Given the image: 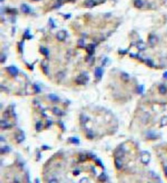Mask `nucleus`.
<instances>
[{
	"mask_svg": "<svg viewBox=\"0 0 167 183\" xmlns=\"http://www.w3.org/2000/svg\"><path fill=\"white\" fill-rule=\"evenodd\" d=\"M105 0H86L84 2L85 7L88 8H91L96 5H98L100 3H102Z\"/></svg>",
	"mask_w": 167,
	"mask_h": 183,
	"instance_id": "1",
	"label": "nucleus"
},
{
	"mask_svg": "<svg viewBox=\"0 0 167 183\" xmlns=\"http://www.w3.org/2000/svg\"><path fill=\"white\" fill-rule=\"evenodd\" d=\"M141 160H142V163L147 164L150 162V154L147 152H144L142 154V156H141Z\"/></svg>",
	"mask_w": 167,
	"mask_h": 183,
	"instance_id": "2",
	"label": "nucleus"
},
{
	"mask_svg": "<svg viewBox=\"0 0 167 183\" xmlns=\"http://www.w3.org/2000/svg\"><path fill=\"white\" fill-rule=\"evenodd\" d=\"M158 41V39L155 35H151L150 37V43L152 45H155Z\"/></svg>",
	"mask_w": 167,
	"mask_h": 183,
	"instance_id": "3",
	"label": "nucleus"
},
{
	"mask_svg": "<svg viewBox=\"0 0 167 183\" xmlns=\"http://www.w3.org/2000/svg\"><path fill=\"white\" fill-rule=\"evenodd\" d=\"M159 93H161V95H165V94H166V93H167V89L165 85H161L159 86Z\"/></svg>",
	"mask_w": 167,
	"mask_h": 183,
	"instance_id": "4",
	"label": "nucleus"
},
{
	"mask_svg": "<svg viewBox=\"0 0 167 183\" xmlns=\"http://www.w3.org/2000/svg\"><path fill=\"white\" fill-rule=\"evenodd\" d=\"M116 168L118 169H120L122 167V162L121 160V159L120 158H116Z\"/></svg>",
	"mask_w": 167,
	"mask_h": 183,
	"instance_id": "5",
	"label": "nucleus"
},
{
	"mask_svg": "<svg viewBox=\"0 0 167 183\" xmlns=\"http://www.w3.org/2000/svg\"><path fill=\"white\" fill-rule=\"evenodd\" d=\"M135 6L137 8H141L143 6V2L142 0H135Z\"/></svg>",
	"mask_w": 167,
	"mask_h": 183,
	"instance_id": "6",
	"label": "nucleus"
},
{
	"mask_svg": "<svg viewBox=\"0 0 167 183\" xmlns=\"http://www.w3.org/2000/svg\"><path fill=\"white\" fill-rule=\"evenodd\" d=\"M167 125V116L162 117L161 120V126H165Z\"/></svg>",
	"mask_w": 167,
	"mask_h": 183,
	"instance_id": "7",
	"label": "nucleus"
},
{
	"mask_svg": "<svg viewBox=\"0 0 167 183\" xmlns=\"http://www.w3.org/2000/svg\"><path fill=\"white\" fill-rule=\"evenodd\" d=\"M22 10L24 13H28L30 12V8L26 5H22Z\"/></svg>",
	"mask_w": 167,
	"mask_h": 183,
	"instance_id": "8",
	"label": "nucleus"
},
{
	"mask_svg": "<svg viewBox=\"0 0 167 183\" xmlns=\"http://www.w3.org/2000/svg\"><path fill=\"white\" fill-rule=\"evenodd\" d=\"M99 180L101 182H104L106 180V175H105V173H102L101 175L99 177Z\"/></svg>",
	"mask_w": 167,
	"mask_h": 183,
	"instance_id": "9",
	"label": "nucleus"
},
{
	"mask_svg": "<svg viewBox=\"0 0 167 183\" xmlns=\"http://www.w3.org/2000/svg\"><path fill=\"white\" fill-rule=\"evenodd\" d=\"M138 48H139L140 50H144L145 48H146V46L144 43H140V44H138Z\"/></svg>",
	"mask_w": 167,
	"mask_h": 183,
	"instance_id": "10",
	"label": "nucleus"
},
{
	"mask_svg": "<svg viewBox=\"0 0 167 183\" xmlns=\"http://www.w3.org/2000/svg\"><path fill=\"white\" fill-rule=\"evenodd\" d=\"M80 183H89L88 179L86 178H83L81 181H80Z\"/></svg>",
	"mask_w": 167,
	"mask_h": 183,
	"instance_id": "11",
	"label": "nucleus"
},
{
	"mask_svg": "<svg viewBox=\"0 0 167 183\" xmlns=\"http://www.w3.org/2000/svg\"><path fill=\"white\" fill-rule=\"evenodd\" d=\"M49 183H58L57 181L56 180V179H53V180H51V181L49 182Z\"/></svg>",
	"mask_w": 167,
	"mask_h": 183,
	"instance_id": "12",
	"label": "nucleus"
},
{
	"mask_svg": "<svg viewBox=\"0 0 167 183\" xmlns=\"http://www.w3.org/2000/svg\"><path fill=\"white\" fill-rule=\"evenodd\" d=\"M164 171H165V175H166V176L167 177V166H165V169H164Z\"/></svg>",
	"mask_w": 167,
	"mask_h": 183,
	"instance_id": "13",
	"label": "nucleus"
},
{
	"mask_svg": "<svg viewBox=\"0 0 167 183\" xmlns=\"http://www.w3.org/2000/svg\"><path fill=\"white\" fill-rule=\"evenodd\" d=\"M163 77L165 78H166V79H167V71L163 74Z\"/></svg>",
	"mask_w": 167,
	"mask_h": 183,
	"instance_id": "14",
	"label": "nucleus"
}]
</instances>
